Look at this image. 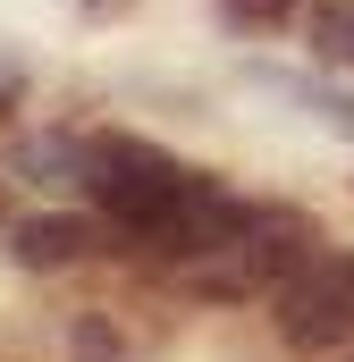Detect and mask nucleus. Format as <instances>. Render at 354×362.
I'll return each instance as SVG.
<instances>
[{"instance_id": "1", "label": "nucleus", "mask_w": 354, "mask_h": 362, "mask_svg": "<svg viewBox=\"0 0 354 362\" xmlns=\"http://www.w3.org/2000/svg\"><path fill=\"white\" fill-rule=\"evenodd\" d=\"M194 185H202V177H194L185 160H169L161 144H144V135H101V144H93V185H85V194L110 211V228L135 236V245L169 219Z\"/></svg>"}, {"instance_id": "2", "label": "nucleus", "mask_w": 354, "mask_h": 362, "mask_svg": "<svg viewBox=\"0 0 354 362\" xmlns=\"http://www.w3.org/2000/svg\"><path fill=\"white\" fill-rule=\"evenodd\" d=\"M278 337L295 354H329V346H354V253H321L312 270H295L278 295Z\"/></svg>"}, {"instance_id": "3", "label": "nucleus", "mask_w": 354, "mask_h": 362, "mask_svg": "<svg viewBox=\"0 0 354 362\" xmlns=\"http://www.w3.org/2000/svg\"><path fill=\"white\" fill-rule=\"evenodd\" d=\"M329 245H321V228L304 219V211H253V228H245V245H236V262H245V278L253 286H287L295 270H312Z\"/></svg>"}, {"instance_id": "4", "label": "nucleus", "mask_w": 354, "mask_h": 362, "mask_svg": "<svg viewBox=\"0 0 354 362\" xmlns=\"http://www.w3.org/2000/svg\"><path fill=\"white\" fill-rule=\"evenodd\" d=\"M8 253H17L25 270H68V262L93 253V219H76V211H42V219H25V228L8 236Z\"/></svg>"}, {"instance_id": "5", "label": "nucleus", "mask_w": 354, "mask_h": 362, "mask_svg": "<svg viewBox=\"0 0 354 362\" xmlns=\"http://www.w3.org/2000/svg\"><path fill=\"white\" fill-rule=\"evenodd\" d=\"M17 169L34 185H93V144H76V135H25Z\"/></svg>"}, {"instance_id": "6", "label": "nucleus", "mask_w": 354, "mask_h": 362, "mask_svg": "<svg viewBox=\"0 0 354 362\" xmlns=\"http://www.w3.org/2000/svg\"><path fill=\"white\" fill-rule=\"evenodd\" d=\"M312 59L354 76V0H321L312 8Z\"/></svg>"}, {"instance_id": "7", "label": "nucleus", "mask_w": 354, "mask_h": 362, "mask_svg": "<svg viewBox=\"0 0 354 362\" xmlns=\"http://www.w3.org/2000/svg\"><path fill=\"white\" fill-rule=\"evenodd\" d=\"M278 93H295V101H312V118L321 127H338V135H354V93H338V85H312V76H270Z\"/></svg>"}, {"instance_id": "8", "label": "nucleus", "mask_w": 354, "mask_h": 362, "mask_svg": "<svg viewBox=\"0 0 354 362\" xmlns=\"http://www.w3.org/2000/svg\"><path fill=\"white\" fill-rule=\"evenodd\" d=\"M211 8H219L228 34H278V25L295 17V0H211Z\"/></svg>"}]
</instances>
